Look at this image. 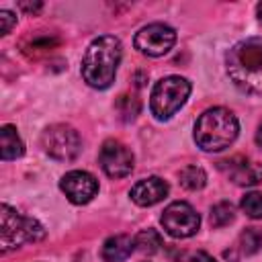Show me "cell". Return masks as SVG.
Masks as SVG:
<instances>
[{
  "label": "cell",
  "mask_w": 262,
  "mask_h": 262,
  "mask_svg": "<svg viewBox=\"0 0 262 262\" xmlns=\"http://www.w3.org/2000/svg\"><path fill=\"white\" fill-rule=\"evenodd\" d=\"M256 145L262 149V123L258 125V131H256Z\"/></svg>",
  "instance_id": "25"
},
{
  "label": "cell",
  "mask_w": 262,
  "mask_h": 262,
  "mask_svg": "<svg viewBox=\"0 0 262 262\" xmlns=\"http://www.w3.org/2000/svg\"><path fill=\"white\" fill-rule=\"evenodd\" d=\"M121 41L115 35L96 37L82 57V78L88 86L104 90L115 82L117 68L121 61Z\"/></svg>",
  "instance_id": "2"
},
{
  "label": "cell",
  "mask_w": 262,
  "mask_h": 262,
  "mask_svg": "<svg viewBox=\"0 0 262 262\" xmlns=\"http://www.w3.org/2000/svg\"><path fill=\"white\" fill-rule=\"evenodd\" d=\"M133 250H135V237L127 233H117V235H111L102 244L100 256L104 262H123L131 256Z\"/></svg>",
  "instance_id": "13"
},
{
  "label": "cell",
  "mask_w": 262,
  "mask_h": 262,
  "mask_svg": "<svg viewBox=\"0 0 262 262\" xmlns=\"http://www.w3.org/2000/svg\"><path fill=\"white\" fill-rule=\"evenodd\" d=\"M41 145H43L45 154H49L57 162H72L78 158V154L82 149L78 131L66 123L47 127L41 135Z\"/></svg>",
  "instance_id": "6"
},
{
  "label": "cell",
  "mask_w": 262,
  "mask_h": 262,
  "mask_svg": "<svg viewBox=\"0 0 262 262\" xmlns=\"http://www.w3.org/2000/svg\"><path fill=\"white\" fill-rule=\"evenodd\" d=\"M16 25V16L10 10H0V35H8Z\"/></svg>",
  "instance_id": "22"
},
{
  "label": "cell",
  "mask_w": 262,
  "mask_h": 262,
  "mask_svg": "<svg viewBox=\"0 0 262 262\" xmlns=\"http://www.w3.org/2000/svg\"><path fill=\"white\" fill-rule=\"evenodd\" d=\"M162 246V235L156 229H141L135 235V250H139L141 254H156Z\"/></svg>",
  "instance_id": "18"
},
{
  "label": "cell",
  "mask_w": 262,
  "mask_h": 262,
  "mask_svg": "<svg viewBox=\"0 0 262 262\" xmlns=\"http://www.w3.org/2000/svg\"><path fill=\"white\" fill-rule=\"evenodd\" d=\"M164 231L172 237H190L199 231V225H201V217L199 213L184 201H174L170 203L164 213H162V219H160Z\"/></svg>",
  "instance_id": "7"
},
{
  "label": "cell",
  "mask_w": 262,
  "mask_h": 262,
  "mask_svg": "<svg viewBox=\"0 0 262 262\" xmlns=\"http://www.w3.org/2000/svg\"><path fill=\"white\" fill-rule=\"evenodd\" d=\"M242 211L252 219H262V192H246L242 196Z\"/></svg>",
  "instance_id": "21"
},
{
  "label": "cell",
  "mask_w": 262,
  "mask_h": 262,
  "mask_svg": "<svg viewBox=\"0 0 262 262\" xmlns=\"http://www.w3.org/2000/svg\"><path fill=\"white\" fill-rule=\"evenodd\" d=\"M227 76L246 94H262V37L235 43L225 55Z\"/></svg>",
  "instance_id": "1"
},
{
  "label": "cell",
  "mask_w": 262,
  "mask_h": 262,
  "mask_svg": "<svg viewBox=\"0 0 262 262\" xmlns=\"http://www.w3.org/2000/svg\"><path fill=\"white\" fill-rule=\"evenodd\" d=\"M98 162L108 178H125L133 170V154L117 139H106L100 147Z\"/></svg>",
  "instance_id": "9"
},
{
  "label": "cell",
  "mask_w": 262,
  "mask_h": 262,
  "mask_svg": "<svg viewBox=\"0 0 262 262\" xmlns=\"http://www.w3.org/2000/svg\"><path fill=\"white\" fill-rule=\"evenodd\" d=\"M166 194H168V184H166V180H162L158 176L143 178V180L135 182L129 190L131 201L139 207H151V205L160 203L162 199H166Z\"/></svg>",
  "instance_id": "12"
},
{
  "label": "cell",
  "mask_w": 262,
  "mask_h": 262,
  "mask_svg": "<svg viewBox=\"0 0 262 262\" xmlns=\"http://www.w3.org/2000/svg\"><path fill=\"white\" fill-rule=\"evenodd\" d=\"M190 94V82L182 76H166L160 82H156L151 90L149 108L151 115L160 121L170 119L188 98Z\"/></svg>",
  "instance_id": "5"
},
{
  "label": "cell",
  "mask_w": 262,
  "mask_h": 262,
  "mask_svg": "<svg viewBox=\"0 0 262 262\" xmlns=\"http://www.w3.org/2000/svg\"><path fill=\"white\" fill-rule=\"evenodd\" d=\"M178 180H180V186L186 190H201L207 184V174L201 166H186L180 170Z\"/></svg>",
  "instance_id": "17"
},
{
  "label": "cell",
  "mask_w": 262,
  "mask_h": 262,
  "mask_svg": "<svg viewBox=\"0 0 262 262\" xmlns=\"http://www.w3.org/2000/svg\"><path fill=\"white\" fill-rule=\"evenodd\" d=\"M262 248V229L258 227H246L237 237V250L239 256H252Z\"/></svg>",
  "instance_id": "16"
},
{
  "label": "cell",
  "mask_w": 262,
  "mask_h": 262,
  "mask_svg": "<svg viewBox=\"0 0 262 262\" xmlns=\"http://www.w3.org/2000/svg\"><path fill=\"white\" fill-rule=\"evenodd\" d=\"M239 131L235 115L223 106L207 108L194 125V141L205 151H223L229 147Z\"/></svg>",
  "instance_id": "3"
},
{
  "label": "cell",
  "mask_w": 262,
  "mask_h": 262,
  "mask_svg": "<svg viewBox=\"0 0 262 262\" xmlns=\"http://www.w3.org/2000/svg\"><path fill=\"white\" fill-rule=\"evenodd\" d=\"M115 106H117V111H119L123 121H133L139 115V111H141V102L133 94H121Z\"/></svg>",
  "instance_id": "20"
},
{
  "label": "cell",
  "mask_w": 262,
  "mask_h": 262,
  "mask_svg": "<svg viewBox=\"0 0 262 262\" xmlns=\"http://www.w3.org/2000/svg\"><path fill=\"white\" fill-rule=\"evenodd\" d=\"M59 188L66 192V196H68L70 203H74V205H86V203H90L96 196V192H98V180L90 172L72 170V172H68L61 178Z\"/></svg>",
  "instance_id": "10"
},
{
  "label": "cell",
  "mask_w": 262,
  "mask_h": 262,
  "mask_svg": "<svg viewBox=\"0 0 262 262\" xmlns=\"http://www.w3.org/2000/svg\"><path fill=\"white\" fill-rule=\"evenodd\" d=\"M217 166L237 186H254V184L262 182V164L250 162L244 156H233L229 160H221Z\"/></svg>",
  "instance_id": "11"
},
{
  "label": "cell",
  "mask_w": 262,
  "mask_h": 262,
  "mask_svg": "<svg viewBox=\"0 0 262 262\" xmlns=\"http://www.w3.org/2000/svg\"><path fill=\"white\" fill-rule=\"evenodd\" d=\"M0 145H2L0 147V156H2L4 162L16 160V158H20L25 154V143L20 141V137H18V133H16V129L12 125H4L0 129Z\"/></svg>",
  "instance_id": "14"
},
{
  "label": "cell",
  "mask_w": 262,
  "mask_h": 262,
  "mask_svg": "<svg viewBox=\"0 0 262 262\" xmlns=\"http://www.w3.org/2000/svg\"><path fill=\"white\" fill-rule=\"evenodd\" d=\"M45 237L43 225L27 215H20L16 209L6 203L0 205V246L2 252L14 250L29 242H39Z\"/></svg>",
  "instance_id": "4"
},
{
  "label": "cell",
  "mask_w": 262,
  "mask_h": 262,
  "mask_svg": "<svg viewBox=\"0 0 262 262\" xmlns=\"http://www.w3.org/2000/svg\"><path fill=\"white\" fill-rule=\"evenodd\" d=\"M18 6H20V10H25V12H29V14H37V12L43 8L41 2H18Z\"/></svg>",
  "instance_id": "23"
},
{
  "label": "cell",
  "mask_w": 262,
  "mask_h": 262,
  "mask_svg": "<svg viewBox=\"0 0 262 262\" xmlns=\"http://www.w3.org/2000/svg\"><path fill=\"white\" fill-rule=\"evenodd\" d=\"M174 43H176V31L164 23H151L139 29L133 39L135 49L149 57L166 55L174 47Z\"/></svg>",
  "instance_id": "8"
},
{
  "label": "cell",
  "mask_w": 262,
  "mask_h": 262,
  "mask_svg": "<svg viewBox=\"0 0 262 262\" xmlns=\"http://www.w3.org/2000/svg\"><path fill=\"white\" fill-rule=\"evenodd\" d=\"M188 262H217V260L207 252H196V254H192V258Z\"/></svg>",
  "instance_id": "24"
},
{
  "label": "cell",
  "mask_w": 262,
  "mask_h": 262,
  "mask_svg": "<svg viewBox=\"0 0 262 262\" xmlns=\"http://www.w3.org/2000/svg\"><path fill=\"white\" fill-rule=\"evenodd\" d=\"M256 14H258V20L262 23V2H260V4L256 6Z\"/></svg>",
  "instance_id": "26"
},
{
  "label": "cell",
  "mask_w": 262,
  "mask_h": 262,
  "mask_svg": "<svg viewBox=\"0 0 262 262\" xmlns=\"http://www.w3.org/2000/svg\"><path fill=\"white\" fill-rule=\"evenodd\" d=\"M55 45H59V39L55 35H33L23 43V53L31 57H39L41 53L51 51Z\"/></svg>",
  "instance_id": "15"
},
{
  "label": "cell",
  "mask_w": 262,
  "mask_h": 262,
  "mask_svg": "<svg viewBox=\"0 0 262 262\" xmlns=\"http://www.w3.org/2000/svg\"><path fill=\"white\" fill-rule=\"evenodd\" d=\"M233 219H235V209L229 201H221V203L213 205L211 215H209V221L213 227H225V225L233 223Z\"/></svg>",
  "instance_id": "19"
}]
</instances>
